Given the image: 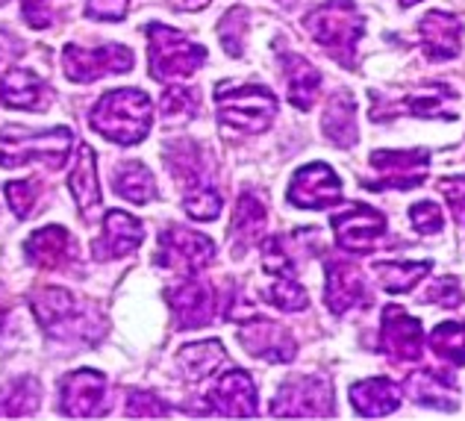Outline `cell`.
Masks as SVG:
<instances>
[{"instance_id": "4fadbf2b", "label": "cell", "mask_w": 465, "mask_h": 421, "mask_svg": "<svg viewBox=\"0 0 465 421\" xmlns=\"http://www.w3.org/2000/svg\"><path fill=\"white\" fill-rule=\"evenodd\" d=\"M239 342L251 356H260L268 363H292L298 354V345L286 327H280L272 318L251 316L239 330Z\"/></svg>"}, {"instance_id": "484cf974", "label": "cell", "mask_w": 465, "mask_h": 421, "mask_svg": "<svg viewBox=\"0 0 465 421\" xmlns=\"http://www.w3.org/2000/svg\"><path fill=\"white\" fill-rule=\"evenodd\" d=\"M177 363L189 380H203V377L215 375V371L227 363V351L218 339L192 342V345H186V348H180Z\"/></svg>"}, {"instance_id": "1f68e13d", "label": "cell", "mask_w": 465, "mask_h": 421, "mask_svg": "<svg viewBox=\"0 0 465 421\" xmlns=\"http://www.w3.org/2000/svg\"><path fill=\"white\" fill-rule=\"evenodd\" d=\"M407 392L415 404L430 406V410H457V401L448 398L442 380H436L430 371H424V375H412L407 380Z\"/></svg>"}, {"instance_id": "3957f363", "label": "cell", "mask_w": 465, "mask_h": 421, "mask_svg": "<svg viewBox=\"0 0 465 421\" xmlns=\"http://www.w3.org/2000/svg\"><path fill=\"white\" fill-rule=\"evenodd\" d=\"M303 27L336 62L353 65L357 42L365 33V18L353 0H324L303 18Z\"/></svg>"}, {"instance_id": "7a4b0ae2", "label": "cell", "mask_w": 465, "mask_h": 421, "mask_svg": "<svg viewBox=\"0 0 465 421\" xmlns=\"http://www.w3.org/2000/svg\"><path fill=\"white\" fill-rule=\"evenodd\" d=\"M153 106L142 89L106 92L92 109V127L115 145H139L151 133Z\"/></svg>"}, {"instance_id": "e0dca14e", "label": "cell", "mask_w": 465, "mask_h": 421, "mask_svg": "<svg viewBox=\"0 0 465 421\" xmlns=\"http://www.w3.org/2000/svg\"><path fill=\"white\" fill-rule=\"evenodd\" d=\"M106 398V380L104 375H97L92 368H80L74 375H68L63 380V395H59V406L65 416L74 418H92L101 416Z\"/></svg>"}, {"instance_id": "5b68a950", "label": "cell", "mask_w": 465, "mask_h": 421, "mask_svg": "<svg viewBox=\"0 0 465 421\" xmlns=\"http://www.w3.org/2000/svg\"><path fill=\"white\" fill-rule=\"evenodd\" d=\"M71 147H74V133L68 127L45 130V133H27L9 124L0 130V165L18 168L27 163H45L51 168H59L68 159Z\"/></svg>"}, {"instance_id": "c3c4849f", "label": "cell", "mask_w": 465, "mask_h": 421, "mask_svg": "<svg viewBox=\"0 0 465 421\" xmlns=\"http://www.w3.org/2000/svg\"><path fill=\"white\" fill-rule=\"evenodd\" d=\"M4 4H6V0H0V6H4Z\"/></svg>"}, {"instance_id": "9a60e30c", "label": "cell", "mask_w": 465, "mask_h": 421, "mask_svg": "<svg viewBox=\"0 0 465 421\" xmlns=\"http://www.w3.org/2000/svg\"><path fill=\"white\" fill-rule=\"evenodd\" d=\"M324 301L333 316H345L353 306L371 304L365 275L351 263H327L324 268Z\"/></svg>"}, {"instance_id": "ee69618b", "label": "cell", "mask_w": 465, "mask_h": 421, "mask_svg": "<svg viewBox=\"0 0 465 421\" xmlns=\"http://www.w3.org/2000/svg\"><path fill=\"white\" fill-rule=\"evenodd\" d=\"M130 0H85V15L94 21H121L127 15Z\"/></svg>"}, {"instance_id": "f1b7e54d", "label": "cell", "mask_w": 465, "mask_h": 421, "mask_svg": "<svg viewBox=\"0 0 465 421\" xmlns=\"http://www.w3.org/2000/svg\"><path fill=\"white\" fill-rule=\"evenodd\" d=\"M113 189H115V195L124 197V201L142 206L156 197V180L142 163H124L113 180Z\"/></svg>"}, {"instance_id": "ffe728a7", "label": "cell", "mask_w": 465, "mask_h": 421, "mask_svg": "<svg viewBox=\"0 0 465 421\" xmlns=\"http://www.w3.org/2000/svg\"><path fill=\"white\" fill-rule=\"evenodd\" d=\"M144 239V225L121 209H113L104 218V233L94 242V259H118L133 254Z\"/></svg>"}, {"instance_id": "cb8c5ba5", "label": "cell", "mask_w": 465, "mask_h": 421, "mask_svg": "<svg viewBox=\"0 0 465 421\" xmlns=\"http://www.w3.org/2000/svg\"><path fill=\"white\" fill-rule=\"evenodd\" d=\"M322 127L324 135L341 151L357 145V104L348 92H339L333 95V101L324 106V115H322Z\"/></svg>"}, {"instance_id": "6da1fadb", "label": "cell", "mask_w": 465, "mask_h": 421, "mask_svg": "<svg viewBox=\"0 0 465 421\" xmlns=\"http://www.w3.org/2000/svg\"><path fill=\"white\" fill-rule=\"evenodd\" d=\"M30 306L47 336L56 339H97L104 333L101 313L68 289L47 286L30 295Z\"/></svg>"}, {"instance_id": "7c38bea8", "label": "cell", "mask_w": 465, "mask_h": 421, "mask_svg": "<svg viewBox=\"0 0 465 421\" xmlns=\"http://www.w3.org/2000/svg\"><path fill=\"white\" fill-rule=\"evenodd\" d=\"M341 201V180L324 163L303 165L289 183V204L301 209H330Z\"/></svg>"}, {"instance_id": "8fae6325", "label": "cell", "mask_w": 465, "mask_h": 421, "mask_svg": "<svg viewBox=\"0 0 465 421\" xmlns=\"http://www.w3.org/2000/svg\"><path fill=\"white\" fill-rule=\"evenodd\" d=\"M333 233L339 247L351 254H371L377 242L386 236V218L369 204H351L345 213L333 218Z\"/></svg>"}, {"instance_id": "f546056e", "label": "cell", "mask_w": 465, "mask_h": 421, "mask_svg": "<svg viewBox=\"0 0 465 421\" xmlns=\"http://www.w3.org/2000/svg\"><path fill=\"white\" fill-rule=\"evenodd\" d=\"M374 275L386 292L407 295L419 286V280L430 275V263H377Z\"/></svg>"}, {"instance_id": "30bf717a", "label": "cell", "mask_w": 465, "mask_h": 421, "mask_svg": "<svg viewBox=\"0 0 465 421\" xmlns=\"http://www.w3.org/2000/svg\"><path fill=\"white\" fill-rule=\"evenodd\" d=\"M371 168L377 171V180L365 183L369 189H412L424 183L427 168H430V154L427 151H374Z\"/></svg>"}, {"instance_id": "ab89813d", "label": "cell", "mask_w": 465, "mask_h": 421, "mask_svg": "<svg viewBox=\"0 0 465 421\" xmlns=\"http://www.w3.org/2000/svg\"><path fill=\"white\" fill-rule=\"evenodd\" d=\"M244 21H248V15H244L242 9H232L224 15L222 21V45H224V51L230 56H239L242 54V30H244Z\"/></svg>"}, {"instance_id": "277c9868", "label": "cell", "mask_w": 465, "mask_h": 421, "mask_svg": "<svg viewBox=\"0 0 465 421\" xmlns=\"http://www.w3.org/2000/svg\"><path fill=\"white\" fill-rule=\"evenodd\" d=\"M218 121L244 133H262L277 118V97L256 83H218L215 85Z\"/></svg>"}, {"instance_id": "83f0119b", "label": "cell", "mask_w": 465, "mask_h": 421, "mask_svg": "<svg viewBox=\"0 0 465 421\" xmlns=\"http://www.w3.org/2000/svg\"><path fill=\"white\" fill-rule=\"evenodd\" d=\"M262 230H265V204L256 195L244 192L236 204V216H232V227H230L232 239H236L239 247H248L262 236Z\"/></svg>"}, {"instance_id": "9c48e42d", "label": "cell", "mask_w": 465, "mask_h": 421, "mask_svg": "<svg viewBox=\"0 0 465 421\" xmlns=\"http://www.w3.org/2000/svg\"><path fill=\"white\" fill-rule=\"evenodd\" d=\"M63 68L74 83H92L106 74H124L133 68V54L124 45H104V47H77L68 45L63 54Z\"/></svg>"}, {"instance_id": "b9f144b4", "label": "cell", "mask_w": 465, "mask_h": 421, "mask_svg": "<svg viewBox=\"0 0 465 421\" xmlns=\"http://www.w3.org/2000/svg\"><path fill=\"white\" fill-rule=\"evenodd\" d=\"M439 192L445 195L448 206L454 209L457 221L465 227V175H457V177H442V180H439Z\"/></svg>"}, {"instance_id": "4316f807", "label": "cell", "mask_w": 465, "mask_h": 421, "mask_svg": "<svg viewBox=\"0 0 465 421\" xmlns=\"http://www.w3.org/2000/svg\"><path fill=\"white\" fill-rule=\"evenodd\" d=\"M71 192H74L77 209L89 216L92 209L101 204V180H97V156L89 145L80 147L77 165L71 171Z\"/></svg>"}, {"instance_id": "5bb4252c", "label": "cell", "mask_w": 465, "mask_h": 421, "mask_svg": "<svg viewBox=\"0 0 465 421\" xmlns=\"http://www.w3.org/2000/svg\"><path fill=\"white\" fill-rule=\"evenodd\" d=\"M381 351L391 363H419L421 360V321L403 313L401 306L383 309Z\"/></svg>"}, {"instance_id": "4dcf8cb0", "label": "cell", "mask_w": 465, "mask_h": 421, "mask_svg": "<svg viewBox=\"0 0 465 421\" xmlns=\"http://www.w3.org/2000/svg\"><path fill=\"white\" fill-rule=\"evenodd\" d=\"M430 348L450 366L465 363V321H445L430 333Z\"/></svg>"}, {"instance_id": "2e32d148", "label": "cell", "mask_w": 465, "mask_h": 421, "mask_svg": "<svg viewBox=\"0 0 465 421\" xmlns=\"http://www.w3.org/2000/svg\"><path fill=\"white\" fill-rule=\"evenodd\" d=\"M165 298H168L171 309H174L177 327H183V330H194V327L210 325L213 316H215V292L194 277L177 283V286H171Z\"/></svg>"}, {"instance_id": "8d00e7d4", "label": "cell", "mask_w": 465, "mask_h": 421, "mask_svg": "<svg viewBox=\"0 0 465 421\" xmlns=\"http://www.w3.org/2000/svg\"><path fill=\"white\" fill-rule=\"evenodd\" d=\"M42 195V185L35 180H15V183H6V201L12 206V213L18 218H27L33 213L35 201Z\"/></svg>"}, {"instance_id": "603a6c76", "label": "cell", "mask_w": 465, "mask_h": 421, "mask_svg": "<svg viewBox=\"0 0 465 421\" xmlns=\"http://www.w3.org/2000/svg\"><path fill=\"white\" fill-rule=\"evenodd\" d=\"M283 74L292 106L310 109L322 95V71L298 54H283Z\"/></svg>"}, {"instance_id": "60d3db41", "label": "cell", "mask_w": 465, "mask_h": 421, "mask_svg": "<svg viewBox=\"0 0 465 421\" xmlns=\"http://www.w3.org/2000/svg\"><path fill=\"white\" fill-rule=\"evenodd\" d=\"M21 4H24V18L35 30L51 27L59 9V0H21Z\"/></svg>"}, {"instance_id": "f35d334b", "label": "cell", "mask_w": 465, "mask_h": 421, "mask_svg": "<svg viewBox=\"0 0 465 421\" xmlns=\"http://www.w3.org/2000/svg\"><path fill=\"white\" fill-rule=\"evenodd\" d=\"M410 218H412V227L421 233V236H436L442 233L445 227V216H442V206L433 204V201H421L410 209Z\"/></svg>"}, {"instance_id": "bcb514c9", "label": "cell", "mask_w": 465, "mask_h": 421, "mask_svg": "<svg viewBox=\"0 0 465 421\" xmlns=\"http://www.w3.org/2000/svg\"><path fill=\"white\" fill-rule=\"evenodd\" d=\"M398 4H401V9H410L412 4H419V0H398Z\"/></svg>"}, {"instance_id": "ac0fdd59", "label": "cell", "mask_w": 465, "mask_h": 421, "mask_svg": "<svg viewBox=\"0 0 465 421\" xmlns=\"http://www.w3.org/2000/svg\"><path fill=\"white\" fill-rule=\"evenodd\" d=\"M419 39L427 59H454L462 51V21L442 9H433L419 21Z\"/></svg>"}, {"instance_id": "7402d4cb", "label": "cell", "mask_w": 465, "mask_h": 421, "mask_svg": "<svg viewBox=\"0 0 465 421\" xmlns=\"http://www.w3.org/2000/svg\"><path fill=\"white\" fill-rule=\"evenodd\" d=\"M348 395H351L353 410L365 418L391 416L401 406V392H398L395 383L386 380V377H371V380L353 383Z\"/></svg>"}, {"instance_id": "ba28073f", "label": "cell", "mask_w": 465, "mask_h": 421, "mask_svg": "<svg viewBox=\"0 0 465 421\" xmlns=\"http://www.w3.org/2000/svg\"><path fill=\"white\" fill-rule=\"evenodd\" d=\"M272 416H333V389L322 377H295L280 386L277 398L272 401Z\"/></svg>"}, {"instance_id": "e575fe53", "label": "cell", "mask_w": 465, "mask_h": 421, "mask_svg": "<svg viewBox=\"0 0 465 421\" xmlns=\"http://www.w3.org/2000/svg\"><path fill=\"white\" fill-rule=\"evenodd\" d=\"M159 113H163L165 124H186L198 115V92L194 89H183V85H174L163 95L159 101Z\"/></svg>"}, {"instance_id": "52a82bcc", "label": "cell", "mask_w": 465, "mask_h": 421, "mask_svg": "<svg viewBox=\"0 0 465 421\" xmlns=\"http://www.w3.org/2000/svg\"><path fill=\"white\" fill-rule=\"evenodd\" d=\"M213 256H215V245L213 239H206L203 233H194L189 227H177V225L159 233L156 266L194 275V271H201L203 266H210Z\"/></svg>"}, {"instance_id": "7bdbcfd3", "label": "cell", "mask_w": 465, "mask_h": 421, "mask_svg": "<svg viewBox=\"0 0 465 421\" xmlns=\"http://www.w3.org/2000/svg\"><path fill=\"white\" fill-rule=\"evenodd\" d=\"M424 301H433V304H442V306H460L465 301V295L460 292V283L457 277H442L436 280L430 289L424 292Z\"/></svg>"}, {"instance_id": "836d02e7", "label": "cell", "mask_w": 465, "mask_h": 421, "mask_svg": "<svg viewBox=\"0 0 465 421\" xmlns=\"http://www.w3.org/2000/svg\"><path fill=\"white\" fill-rule=\"evenodd\" d=\"M262 298L272 306L283 309V313H301V309H307V304H310L303 286L295 283V275H277L272 286L262 292Z\"/></svg>"}, {"instance_id": "8992f818", "label": "cell", "mask_w": 465, "mask_h": 421, "mask_svg": "<svg viewBox=\"0 0 465 421\" xmlns=\"http://www.w3.org/2000/svg\"><path fill=\"white\" fill-rule=\"evenodd\" d=\"M206 62V47L194 45L183 33L165 27V24H151L148 27V71L159 83L192 77Z\"/></svg>"}, {"instance_id": "7dc6e473", "label": "cell", "mask_w": 465, "mask_h": 421, "mask_svg": "<svg viewBox=\"0 0 465 421\" xmlns=\"http://www.w3.org/2000/svg\"><path fill=\"white\" fill-rule=\"evenodd\" d=\"M6 59H9V56H6V51H4V47H0V68L6 65Z\"/></svg>"}, {"instance_id": "d6986e66", "label": "cell", "mask_w": 465, "mask_h": 421, "mask_svg": "<svg viewBox=\"0 0 465 421\" xmlns=\"http://www.w3.org/2000/svg\"><path fill=\"white\" fill-rule=\"evenodd\" d=\"M206 401L218 413L227 418H251L256 416V386L248 371L232 368L218 380V386L206 395Z\"/></svg>"}, {"instance_id": "f6af8a7d", "label": "cell", "mask_w": 465, "mask_h": 421, "mask_svg": "<svg viewBox=\"0 0 465 421\" xmlns=\"http://www.w3.org/2000/svg\"><path fill=\"white\" fill-rule=\"evenodd\" d=\"M6 313H9V304H6V292L0 286V327L6 325Z\"/></svg>"}, {"instance_id": "d6a6232c", "label": "cell", "mask_w": 465, "mask_h": 421, "mask_svg": "<svg viewBox=\"0 0 465 421\" xmlns=\"http://www.w3.org/2000/svg\"><path fill=\"white\" fill-rule=\"evenodd\" d=\"M35 406H39V386H35V380H30V377L0 389V418L4 416H30Z\"/></svg>"}, {"instance_id": "44dd1931", "label": "cell", "mask_w": 465, "mask_h": 421, "mask_svg": "<svg viewBox=\"0 0 465 421\" xmlns=\"http://www.w3.org/2000/svg\"><path fill=\"white\" fill-rule=\"evenodd\" d=\"M27 256H30V263L39 268H63L77 259V245L65 227H59V225L42 227L30 236Z\"/></svg>"}, {"instance_id": "d590c367", "label": "cell", "mask_w": 465, "mask_h": 421, "mask_svg": "<svg viewBox=\"0 0 465 421\" xmlns=\"http://www.w3.org/2000/svg\"><path fill=\"white\" fill-rule=\"evenodd\" d=\"M222 195L213 189V183H203V185H192L186 189V197H183V209L186 216L194 221H213L222 216Z\"/></svg>"}, {"instance_id": "d4e9b609", "label": "cell", "mask_w": 465, "mask_h": 421, "mask_svg": "<svg viewBox=\"0 0 465 421\" xmlns=\"http://www.w3.org/2000/svg\"><path fill=\"white\" fill-rule=\"evenodd\" d=\"M45 83L27 68H12L0 77V101L12 109H45Z\"/></svg>"}, {"instance_id": "74e56055", "label": "cell", "mask_w": 465, "mask_h": 421, "mask_svg": "<svg viewBox=\"0 0 465 421\" xmlns=\"http://www.w3.org/2000/svg\"><path fill=\"white\" fill-rule=\"evenodd\" d=\"M124 413L130 418H165L168 416V404L165 401H159L156 395L151 392H130L127 395V404H124Z\"/></svg>"}]
</instances>
